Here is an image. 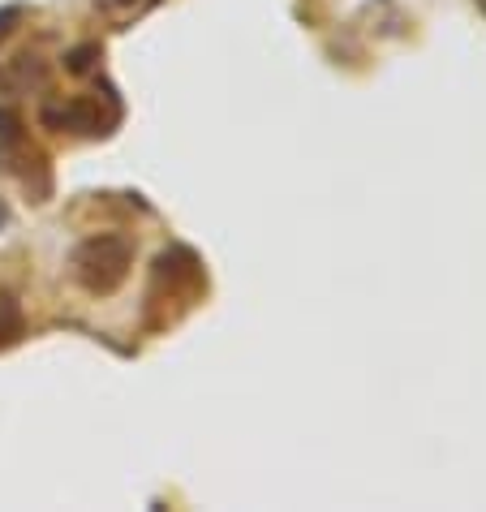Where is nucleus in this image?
Returning a JSON list of instances; mask_svg holds the SVG:
<instances>
[{
	"label": "nucleus",
	"mask_w": 486,
	"mask_h": 512,
	"mask_svg": "<svg viewBox=\"0 0 486 512\" xmlns=\"http://www.w3.org/2000/svg\"><path fill=\"white\" fill-rule=\"evenodd\" d=\"M130 263H134V250L130 241L117 237V233H99L87 237L74 254V267H78V280L87 284L91 293H112L121 289V280L130 276Z\"/></svg>",
	"instance_id": "1"
},
{
	"label": "nucleus",
	"mask_w": 486,
	"mask_h": 512,
	"mask_svg": "<svg viewBox=\"0 0 486 512\" xmlns=\"http://www.w3.org/2000/svg\"><path fill=\"white\" fill-rule=\"evenodd\" d=\"M22 336V306L9 293H0V349Z\"/></svg>",
	"instance_id": "3"
},
{
	"label": "nucleus",
	"mask_w": 486,
	"mask_h": 512,
	"mask_svg": "<svg viewBox=\"0 0 486 512\" xmlns=\"http://www.w3.org/2000/svg\"><path fill=\"white\" fill-rule=\"evenodd\" d=\"M48 121H65L69 130H78V134H108V125L117 117H99L95 99H74V104H65V108H52Z\"/></svg>",
	"instance_id": "2"
}]
</instances>
